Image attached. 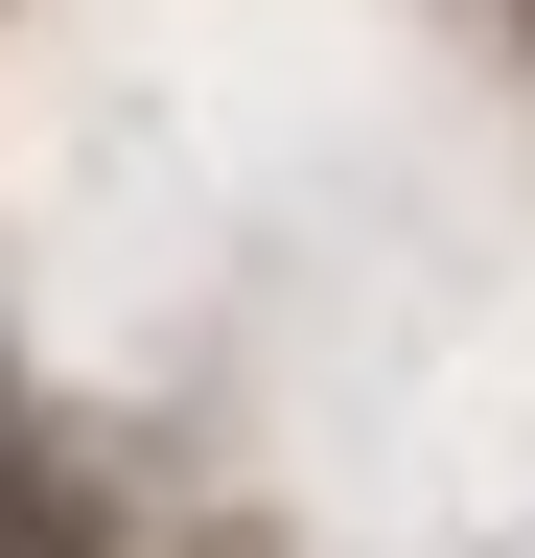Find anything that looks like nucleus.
<instances>
[{"label":"nucleus","mask_w":535,"mask_h":558,"mask_svg":"<svg viewBox=\"0 0 535 558\" xmlns=\"http://www.w3.org/2000/svg\"><path fill=\"white\" fill-rule=\"evenodd\" d=\"M0 558H117V488L47 465V442H0Z\"/></svg>","instance_id":"f257e3e1"}]
</instances>
